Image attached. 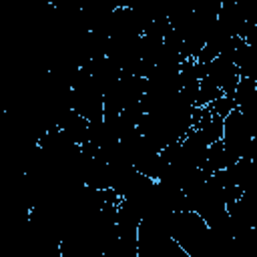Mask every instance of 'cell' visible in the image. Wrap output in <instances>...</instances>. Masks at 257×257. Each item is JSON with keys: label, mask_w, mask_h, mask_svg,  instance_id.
<instances>
[{"label": "cell", "mask_w": 257, "mask_h": 257, "mask_svg": "<svg viewBox=\"0 0 257 257\" xmlns=\"http://www.w3.org/2000/svg\"><path fill=\"white\" fill-rule=\"evenodd\" d=\"M237 10L247 24L257 26V0H237Z\"/></svg>", "instance_id": "6"}, {"label": "cell", "mask_w": 257, "mask_h": 257, "mask_svg": "<svg viewBox=\"0 0 257 257\" xmlns=\"http://www.w3.org/2000/svg\"><path fill=\"white\" fill-rule=\"evenodd\" d=\"M70 106L74 112L84 116L88 122L100 120L104 116V92L84 68L78 70V74L72 82Z\"/></svg>", "instance_id": "1"}, {"label": "cell", "mask_w": 257, "mask_h": 257, "mask_svg": "<svg viewBox=\"0 0 257 257\" xmlns=\"http://www.w3.org/2000/svg\"><path fill=\"white\" fill-rule=\"evenodd\" d=\"M235 66L239 68V74L243 78L257 82V48L245 44L235 58Z\"/></svg>", "instance_id": "3"}, {"label": "cell", "mask_w": 257, "mask_h": 257, "mask_svg": "<svg viewBox=\"0 0 257 257\" xmlns=\"http://www.w3.org/2000/svg\"><path fill=\"white\" fill-rule=\"evenodd\" d=\"M56 128H58L68 141H72L74 145H80V147H82V145L88 143L90 122H88L84 116H80L78 112H74L72 108L64 110V112L58 116Z\"/></svg>", "instance_id": "2"}, {"label": "cell", "mask_w": 257, "mask_h": 257, "mask_svg": "<svg viewBox=\"0 0 257 257\" xmlns=\"http://www.w3.org/2000/svg\"><path fill=\"white\" fill-rule=\"evenodd\" d=\"M207 108H209L211 114L221 116V118L225 120V116L231 114V112L237 108V104H235V98H233V96H221V98H217L215 102H211Z\"/></svg>", "instance_id": "5"}, {"label": "cell", "mask_w": 257, "mask_h": 257, "mask_svg": "<svg viewBox=\"0 0 257 257\" xmlns=\"http://www.w3.org/2000/svg\"><path fill=\"white\" fill-rule=\"evenodd\" d=\"M221 96H225V94H223V90H221L215 82H211L209 78H203V80L199 82L197 108H207L211 102H215V100H217V98H221Z\"/></svg>", "instance_id": "4"}]
</instances>
